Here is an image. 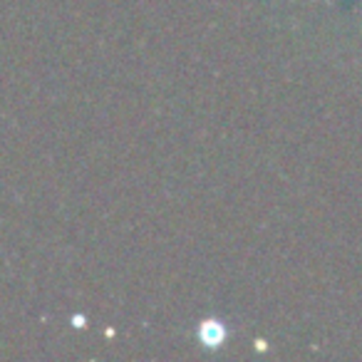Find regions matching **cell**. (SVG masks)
Masks as SVG:
<instances>
[{
  "label": "cell",
  "mask_w": 362,
  "mask_h": 362,
  "mask_svg": "<svg viewBox=\"0 0 362 362\" xmlns=\"http://www.w3.org/2000/svg\"><path fill=\"white\" fill-rule=\"evenodd\" d=\"M199 335H202V342L206 347H218L223 340H226V327H223L218 320H204Z\"/></svg>",
  "instance_id": "obj_1"
}]
</instances>
